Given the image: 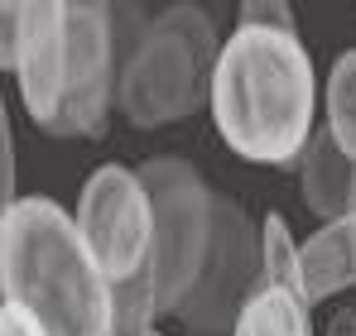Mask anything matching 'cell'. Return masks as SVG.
<instances>
[{
	"mask_svg": "<svg viewBox=\"0 0 356 336\" xmlns=\"http://www.w3.org/2000/svg\"><path fill=\"white\" fill-rule=\"evenodd\" d=\"M77 230L111 283H125L149 269L154 255V202L140 168L102 164L82 183L77 197Z\"/></svg>",
	"mask_w": 356,
	"mask_h": 336,
	"instance_id": "cell-6",
	"label": "cell"
},
{
	"mask_svg": "<svg viewBox=\"0 0 356 336\" xmlns=\"http://www.w3.org/2000/svg\"><path fill=\"white\" fill-rule=\"evenodd\" d=\"M265 288V255H260V226L241 212L236 197H212V240L202 274L174 308V317L197 336H232L245 303Z\"/></svg>",
	"mask_w": 356,
	"mask_h": 336,
	"instance_id": "cell-5",
	"label": "cell"
},
{
	"mask_svg": "<svg viewBox=\"0 0 356 336\" xmlns=\"http://www.w3.org/2000/svg\"><path fill=\"white\" fill-rule=\"evenodd\" d=\"M120 53L111 34V5L72 0L67 5V44H63V106L54 140H92L106 130L116 106Z\"/></svg>",
	"mask_w": 356,
	"mask_h": 336,
	"instance_id": "cell-7",
	"label": "cell"
},
{
	"mask_svg": "<svg viewBox=\"0 0 356 336\" xmlns=\"http://www.w3.org/2000/svg\"><path fill=\"white\" fill-rule=\"evenodd\" d=\"M294 178H298V192L308 202L313 217H323V226L352 217V192H356V164L337 149V140L327 135V125H318L303 144L294 164Z\"/></svg>",
	"mask_w": 356,
	"mask_h": 336,
	"instance_id": "cell-9",
	"label": "cell"
},
{
	"mask_svg": "<svg viewBox=\"0 0 356 336\" xmlns=\"http://www.w3.org/2000/svg\"><path fill=\"white\" fill-rule=\"evenodd\" d=\"M159 298H154V274H135L125 283H111V336H154Z\"/></svg>",
	"mask_w": 356,
	"mask_h": 336,
	"instance_id": "cell-13",
	"label": "cell"
},
{
	"mask_svg": "<svg viewBox=\"0 0 356 336\" xmlns=\"http://www.w3.org/2000/svg\"><path fill=\"white\" fill-rule=\"evenodd\" d=\"M323 125L337 140V149L356 164V49L337 53L332 72H327V92H323Z\"/></svg>",
	"mask_w": 356,
	"mask_h": 336,
	"instance_id": "cell-12",
	"label": "cell"
},
{
	"mask_svg": "<svg viewBox=\"0 0 356 336\" xmlns=\"http://www.w3.org/2000/svg\"><path fill=\"white\" fill-rule=\"evenodd\" d=\"M5 308L39 336H111V279L92 260L77 221L49 197H19L0 217Z\"/></svg>",
	"mask_w": 356,
	"mask_h": 336,
	"instance_id": "cell-2",
	"label": "cell"
},
{
	"mask_svg": "<svg viewBox=\"0 0 356 336\" xmlns=\"http://www.w3.org/2000/svg\"><path fill=\"white\" fill-rule=\"evenodd\" d=\"M245 29H270V34H298L294 29V10L284 0H245L236 10Z\"/></svg>",
	"mask_w": 356,
	"mask_h": 336,
	"instance_id": "cell-15",
	"label": "cell"
},
{
	"mask_svg": "<svg viewBox=\"0 0 356 336\" xmlns=\"http://www.w3.org/2000/svg\"><path fill=\"white\" fill-rule=\"evenodd\" d=\"M232 336H313L308 303H303L298 293H289V288L265 283V288L245 303V312H241V322H236Z\"/></svg>",
	"mask_w": 356,
	"mask_h": 336,
	"instance_id": "cell-11",
	"label": "cell"
},
{
	"mask_svg": "<svg viewBox=\"0 0 356 336\" xmlns=\"http://www.w3.org/2000/svg\"><path fill=\"white\" fill-rule=\"evenodd\" d=\"M63 44H67L63 0L0 5V62H5V72H15L19 101L44 135H54L63 106Z\"/></svg>",
	"mask_w": 356,
	"mask_h": 336,
	"instance_id": "cell-8",
	"label": "cell"
},
{
	"mask_svg": "<svg viewBox=\"0 0 356 336\" xmlns=\"http://www.w3.org/2000/svg\"><path fill=\"white\" fill-rule=\"evenodd\" d=\"M140 178H145L149 202H154L149 274H154V298H159V317H164L188 298V288L202 274L207 240H212V197L217 192L202 183V173L188 159H174V154L145 159Z\"/></svg>",
	"mask_w": 356,
	"mask_h": 336,
	"instance_id": "cell-4",
	"label": "cell"
},
{
	"mask_svg": "<svg viewBox=\"0 0 356 336\" xmlns=\"http://www.w3.org/2000/svg\"><path fill=\"white\" fill-rule=\"evenodd\" d=\"M0 197L5 207H15V135H10V120L0 115Z\"/></svg>",
	"mask_w": 356,
	"mask_h": 336,
	"instance_id": "cell-16",
	"label": "cell"
},
{
	"mask_svg": "<svg viewBox=\"0 0 356 336\" xmlns=\"http://www.w3.org/2000/svg\"><path fill=\"white\" fill-rule=\"evenodd\" d=\"M154 336H164V332H154Z\"/></svg>",
	"mask_w": 356,
	"mask_h": 336,
	"instance_id": "cell-19",
	"label": "cell"
},
{
	"mask_svg": "<svg viewBox=\"0 0 356 336\" xmlns=\"http://www.w3.org/2000/svg\"><path fill=\"white\" fill-rule=\"evenodd\" d=\"M352 212H356V192H352Z\"/></svg>",
	"mask_w": 356,
	"mask_h": 336,
	"instance_id": "cell-18",
	"label": "cell"
},
{
	"mask_svg": "<svg viewBox=\"0 0 356 336\" xmlns=\"http://www.w3.org/2000/svg\"><path fill=\"white\" fill-rule=\"evenodd\" d=\"M260 255H265V283L275 288H289L303 298V269H298V245L289 235V226L280 212H265V226H260Z\"/></svg>",
	"mask_w": 356,
	"mask_h": 336,
	"instance_id": "cell-14",
	"label": "cell"
},
{
	"mask_svg": "<svg viewBox=\"0 0 356 336\" xmlns=\"http://www.w3.org/2000/svg\"><path fill=\"white\" fill-rule=\"evenodd\" d=\"M298 269H303V303H323L356 283V212L342 221L323 226L313 240L298 245Z\"/></svg>",
	"mask_w": 356,
	"mask_h": 336,
	"instance_id": "cell-10",
	"label": "cell"
},
{
	"mask_svg": "<svg viewBox=\"0 0 356 336\" xmlns=\"http://www.w3.org/2000/svg\"><path fill=\"white\" fill-rule=\"evenodd\" d=\"M217 58H222V39L202 5L159 10L120 62L116 111L140 130H159L193 115L212 101Z\"/></svg>",
	"mask_w": 356,
	"mask_h": 336,
	"instance_id": "cell-3",
	"label": "cell"
},
{
	"mask_svg": "<svg viewBox=\"0 0 356 336\" xmlns=\"http://www.w3.org/2000/svg\"><path fill=\"white\" fill-rule=\"evenodd\" d=\"M0 336H39V327H34L24 312H15V308H0Z\"/></svg>",
	"mask_w": 356,
	"mask_h": 336,
	"instance_id": "cell-17",
	"label": "cell"
},
{
	"mask_svg": "<svg viewBox=\"0 0 356 336\" xmlns=\"http://www.w3.org/2000/svg\"><path fill=\"white\" fill-rule=\"evenodd\" d=\"M207 106L241 159L294 164L318 130V77L303 39L236 24V34L222 44Z\"/></svg>",
	"mask_w": 356,
	"mask_h": 336,
	"instance_id": "cell-1",
	"label": "cell"
}]
</instances>
